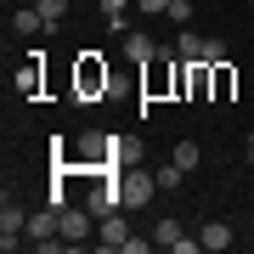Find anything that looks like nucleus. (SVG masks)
<instances>
[{
    "mask_svg": "<svg viewBox=\"0 0 254 254\" xmlns=\"http://www.w3.org/2000/svg\"><path fill=\"white\" fill-rule=\"evenodd\" d=\"M175 237H181L175 220H158V226H153V243H164V249H175Z\"/></svg>",
    "mask_w": 254,
    "mask_h": 254,
    "instance_id": "obj_16",
    "label": "nucleus"
},
{
    "mask_svg": "<svg viewBox=\"0 0 254 254\" xmlns=\"http://www.w3.org/2000/svg\"><path fill=\"white\" fill-rule=\"evenodd\" d=\"M23 232H28V215H23L17 203H6V209H0V249L11 254V249L23 243Z\"/></svg>",
    "mask_w": 254,
    "mask_h": 254,
    "instance_id": "obj_4",
    "label": "nucleus"
},
{
    "mask_svg": "<svg viewBox=\"0 0 254 254\" xmlns=\"http://www.w3.org/2000/svg\"><path fill=\"white\" fill-rule=\"evenodd\" d=\"M125 57H136V63L147 68V63H153V57H158V46H153V40H147V34H125Z\"/></svg>",
    "mask_w": 254,
    "mask_h": 254,
    "instance_id": "obj_9",
    "label": "nucleus"
},
{
    "mask_svg": "<svg viewBox=\"0 0 254 254\" xmlns=\"http://www.w3.org/2000/svg\"><path fill=\"white\" fill-rule=\"evenodd\" d=\"M91 226H96L91 209H63V220H57V237H63V243H85V237H91Z\"/></svg>",
    "mask_w": 254,
    "mask_h": 254,
    "instance_id": "obj_3",
    "label": "nucleus"
},
{
    "mask_svg": "<svg viewBox=\"0 0 254 254\" xmlns=\"http://www.w3.org/2000/svg\"><path fill=\"white\" fill-rule=\"evenodd\" d=\"M57 220H63V209H40V215H28V237H34V243H51V237H57Z\"/></svg>",
    "mask_w": 254,
    "mask_h": 254,
    "instance_id": "obj_5",
    "label": "nucleus"
},
{
    "mask_svg": "<svg viewBox=\"0 0 254 254\" xmlns=\"http://www.w3.org/2000/svg\"><path fill=\"white\" fill-rule=\"evenodd\" d=\"M11 91H17V96H34L40 91V63H28V68L11 73Z\"/></svg>",
    "mask_w": 254,
    "mask_h": 254,
    "instance_id": "obj_10",
    "label": "nucleus"
},
{
    "mask_svg": "<svg viewBox=\"0 0 254 254\" xmlns=\"http://www.w3.org/2000/svg\"><path fill=\"white\" fill-rule=\"evenodd\" d=\"M198 63H209V68L226 63V46H220V40H203V57H198Z\"/></svg>",
    "mask_w": 254,
    "mask_h": 254,
    "instance_id": "obj_17",
    "label": "nucleus"
},
{
    "mask_svg": "<svg viewBox=\"0 0 254 254\" xmlns=\"http://www.w3.org/2000/svg\"><path fill=\"white\" fill-rule=\"evenodd\" d=\"M85 209H91V215L102 220V215H119V209H125V192H119V181H113V170H102V181L85 192Z\"/></svg>",
    "mask_w": 254,
    "mask_h": 254,
    "instance_id": "obj_1",
    "label": "nucleus"
},
{
    "mask_svg": "<svg viewBox=\"0 0 254 254\" xmlns=\"http://www.w3.org/2000/svg\"><path fill=\"white\" fill-rule=\"evenodd\" d=\"M125 209H119V215H102V249H125Z\"/></svg>",
    "mask_w": 254,
    "mask_h": 254,
    "instance_id": "obj_7",
    "label": "nucleus"
},
{
    "mask_svg": "<svg viewBox=\"0 0 254 254\" xmlns=\"http://www.w3.org/2000/svg\"><path fill=\"white\" fill-rule=\"evenodd\" d=\"M198 237H203V249H232V243H237V232L226 226V220H209Z\"/></svg>",
    "mask_w": 254,
    "mask_h": 254,
    "instance_id": "obj_8",
    "label": "nucleus"
},
{
    "mask_svg": "<svg viewBox=\"0 0 254 254\" xmlns=\"http://www.w3.org/2000/svg\"><path fill=\"white\" fill-rule=\"evenodd\" d=\"M215 91H220V96L232 91V68H226V63H215Z\"/></svg>",
    "mask_w": 254,
    "mask_h": 254,
    "instance_id": "obj_19",
    "label": "nucleus"
},
{
    "mask_svg": "<svg viewBox=\"0 0 254 254\" xmlns=\"http://www.w3.org/2000/svg\"><path fill=\"white\" fill-rule=\"evenodd\" d=\"M34 6H40V17H46L51 28H57V23L68 17V0H34Z\"/></svg>",
    "mask_w": 254,
    "mask_h": 254,
    "instance_id": "obj_14",
    "label": "nucleus"
},
{
    "mask_svg": "<svg viewBox=\"0 0 254 254\" xmlns=\"http://www.w3.org/2000/svg\"><path fill=\"white\" fill-rule=\"evenodd\" d=\"M164 17H170V23H187V17H192V0H170V11H164Z\"/></svg>",
    "mask_w": 254,
    "mask_h": 254,
    "instance_id": "obj_18",
    "label": "nucleus"
},
{
    "mask_svg": "<svg viewBox=\"0 0 254 254\" xmlns=\"http://www.w3.org/2000/svg\"><path fill=\"white\" fill-rule=\"evenodd\" d=\"M141 11H170V0H141Z\"/></svg>",
    "mask_w": 254,
    "mask_h": 254,
    "instance_id": "obj_21",
    "label": "nucleus"
},
{
    "mask_svg": "<svg viewBox=\"0 0 254 254\" xmlns=\"http://www.w3.org/2000/svg\"><path fill=\"white\" fill-rule=\"evenodd\" d=\"M175 57H181V63H198V57H203V40L192 34V28H181V40H175Z\"/></svg>",
    "mask_w": 254,
    "mask_h": 254,
    "instance_id": "obj_12",
    "label": "nucleus"
},
{
    "mask_svg": "<svg viewBox=\"0 0 254 254\" xmlns=\"http://www.w3.org/2000/svg\"><path fill=\"white\" fill-rule=\"evenodd\" d=\"M102 6H108V17H113V28H125V17H119V11H125V0H102Z\"/></svg>",
    "mask_w": 254,
    "mask_h": 254,
    "instance_id": "obj_20",
    "label": "nucleus"
},
{
    "mask_svg": "<svg viewBox=\"0 0 254 254\" xmlns=\"http://www.w3.org/2000/svg\"><path fill=\"white\" fill-rule=\"evenodd\" d=\"M79 91H85V96H96V91H108V68H102L96 57H85V63H79Z\"/></svg>",
    "mask_w": 254,
    "mask_h": 254,
    "instance_id": "obj_6",
    "label": "nucleus"
},
{
    "mask_svg": "<svg viewBox=\"0 0 254 254\" xmlns=\"http://www.w3.org/2000/svg\"><path fill=\"white\" fill-rule=\"evenodd\" d=\"M119 192H125V215H130V209H141V203L158 192V175H141L136 164H130V170H125V181H119Z\"/></svg>",
    "mask_w": 254,
    "mask_h": 254,
    "instance_id": "obj_2",
    "label": "nucleus"
},
{
    "mask_svg": "<svg viewBox=\"0 0 254 254\" xmlns=\"http://www.w3.org/2000/svg\"><path fill=\"white\" fill-rule=\"evenodd\" d=\"M249 170H254V141H249Z\"/></svg>",
    "mask_w": 254,
    "mask_h": 254,
    "instance_id": "obj_22",
    "label": "nucleus"
},
{
    "mask_svg": "<svg viewBox=\"0 0 254 254\" xmlns=\"http://www.w3.org/2000/svg\"><path fill=\"white\" fill-rule=\"evenodd\" d=\"M198 158H203L198 141H181V147H175V164H181V170H198Z\"/></svg>",
    "mask_w": 254,
    "mask_h": 254,
    "instance_id": "obj_15",
    "label": "nucleus"
},
{
    "mask_svg": "<svg viewBox=\"0 0 254 254\" xmlns=\"http://www.w3.org/2000/svg\"><path fill=\"white\" fill-rule=\"evenodd\" d=\"M153 175H158V192H175V187H181V175H187V170H181V164L170 158V164H164V170H153Z\"/></svg>",
    "mask_w": 254,
    "mask_h": 254,
    "instance_id": "obj_13",
    "label": "nucleus"
},
{
    "mask_svg": "<svg viewBox=\"0 0 254 254\" xmlns=\"http://www.w3.org/2000/svg\"><path fill=\"white\" fill-rule=\"evenodd\" d=\"M11 28H17V34H40V28H51V23L40 17V6H34V11H11Z\"/></svg>",
    "mask_w": 254,
    "mask_h": 254,
    "instance_id": "obj_11",
    "label": "nucleus"
}]
</instances>
